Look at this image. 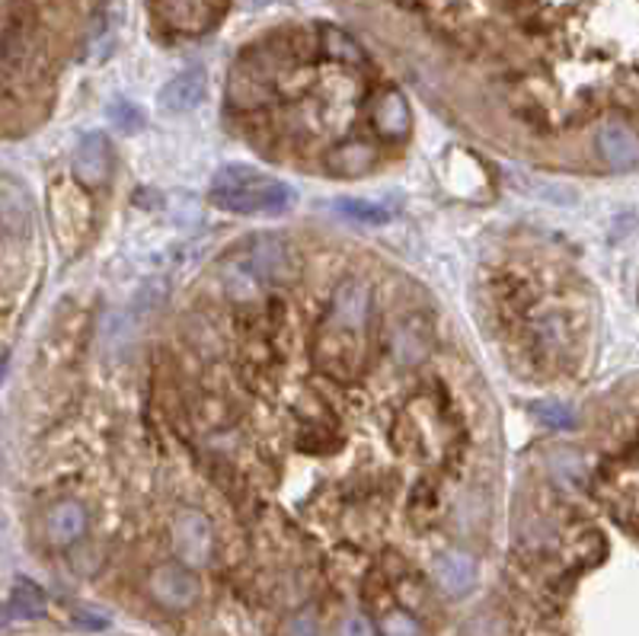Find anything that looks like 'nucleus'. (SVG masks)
Instances as JSON below:
<instances>
[{
    "mask_svg": "<svg viewBox=\"0 0 639 636\" xmlns=\"http://www.w3.org/2000/svg\"><path fill=\"white\" fill-rule=\"evenodd\" d=\"M112 173V145L102 132H87L74 147V176L97 189Z\"/></svg>",
    "mask_w": 639,
    "mask_h": 636,
    "instance_id": "obj_4",
    "label": "nucleus"
},
{
    "mask_svg": "<svg viewBox=\"0 0 639 636\" xmlns=\"http://www.w3.org/2000/svg\"><path fill=\"white\" fill-rule=\"evenodd\" d=\"M150 595H153L157 604H163L170 611H186L198 601L201 586H198L196 576L186 570V563H163L150 576Z\"/></svg>",
    "mask_w": 639,
    "mask_h": 636,
    "instance_id": "obj_2",
    "label": "nucleus"
},
{
    "mask_svg": "<svg viewBox=\"0 0 639 636\" xmlns=\"http://www.w3.org/2000/svg\"><path fill=\"white\" fill-rule=\"evenodd\" d=\"M288 636H320L317 621L310 614H297V617H292V624H288Z\"/></svg>",
    "mask_w": 639,
    "mask_h": 636,
    "instance_id": "obj_19",
    "label": "nucleus"
},
{
    "mask_svg": "<svg viewBox=\"0 0 639 636\" xmlns=\"http://www.w3.org/2000/svg\"><path fill=\"white\" fill-rule=\"evenodd\" d=\"M333 208L345 215L348 221H361V224H388V221H394L396 215L394 205L368 201V198H340Z\"/></svg>",
    "mask_w": 639,
    "mask_h": 636,
    "instance_id": "obj_11",
    "label": "nucleus"
},
{
    "mask_svg": "<svg viewBox=\"0 0 639 636\" xmlns=\"http://www.w3.org/2000/svg\"><path fill=\"white\" fill-rule=\"evenodd\" d=\"M368 304H371V297H368L365 282H361V279H345L343 285L336 289V294H333V310H330V317H333V323H340L343 330H361L365 320H368Z\"/></svg>",
    "mask_w": 639,
    "mask_h": 636,
    "instance_id": "obj_7",
    "label": "nucleus"
},
{
    "mask_svg": "<svg viewBox=\"0 0 639 636\" xmlns=\"http://www.w3.org/2000/svg\"><path fill=\"white\" fill-rule=\"evenodd\" d=\"M340 636H374V624L365 614H348L340 624Z\"/></svg>",
    "mask_w": 639,
    "mask_h": 636,
    "instance_id": "obj_18",
    "label": "nucleus"
},
{
    "mask_svg": "<svg viewBox=\"0 0 639 636\" xmlns=\"http://www.w3.org/2000/svg\"><path fill=\"white\" fill-rule=\"evenodd\" d=\"M594 147L611 170H634L639 163V138L624 122H604L594 135Z\"/></svg>",
    "mask_w": 639,
    "mask_h": 636,
    "instance_id": "obj_5",
    "label": "nucleus"
},
{
    "mask_svg": "<svg viewBox=\"0 0 639 636\" xmlns=\"http://www.w3.org/2000/svg\"><path fill=\"white\" fill-rule=\"evenodd\" d=\"M378 129L381 135L388 138H403L406 129H409V109H406V99L400 94H388L378 106Z\"/></svg>",
    "mask_w": 639,
    "mask_h": 636,
    "instance_id": "obj_12",
    "label": "nucleus"
},
{
    "mask_svg": "<svg viewBox=\"0 0 639 636\" xmlns=\"http://www.w3.org/2000/svg\"><path fill=\"white\" fill-rule=\"evenodd\" d=\"M173 543H176V553L186 566H205L214 550L208 518L196 509H183L173 522Z\"/></svg>",
    "mask_w": 639,
    "mask_h": 636,
    "instance_id": "obj_3",
    "label": "nucleus"
},
{
    "mask_svg": "<svg viewBox=\"0 0 639 636\" xmlns=\"http://www.w3.org/2000/svg\"><path fill=\"white\" fill-rule=\"evenodd\" d=\"M467 636H508V627L499 614H480L467 624Z\"/></svg>",
    "mask_w": 639,
    "mask_h": 636,
    "instance_id": "obj_16",
    "label": "nucleus"
},
{
    "mask_svg": "<svg viewBox=\"0 0 639 636\" xmlns=\"http://www.w3.org/2000/svg\"><path fill=\"white\" fill-rule=\"evenodd\" d=\"M266 3H272V0H246V7H266Z\"/></svg>",
    "mask_w": 639,
    "mask_h": 636,
    "instance_id": "obj_20",
    "label": "nucleus"
},
{
    "mask_svg": "<svg viewBox=\"0 0 639 636\" xmlns=\"http://www.w3.org/2000/svg\"><path fill=\"white\" fill-rule=\"evenodd\" d=\"M109 119H112V125H115L119 132H125V135H132V132H138V129L145 125L142 112H138L132 102H125V99L112 102V109H109Z\"/></svg>",
    "mask_w": 639,
    "mask_h": 636,
    "instance_id": "obj_14",
    "label": "nucleus"
},
{
    "mask_svg": "<svg viewBox=\"0 0 639 636\" xmlns=\"http://www.w3.org/2000/svg\"><path fill=\"white\" fill-rule=\"evenodd\" d=\"M323 36H327V51H330V54L343 58V61H348V64L361 61V49H358V46H355L345 33H340V29H327Z\"/></svg>",
    "mask_w": 639,
    "mask_h": 636,
    "instance_id": "obj_15",
    "label": "nucleus"
},
{
    "mask_svg": "<svg viewBox=\"0 0 639 636\" xmlns=\"http://www.w3.org/2000/svg\"><path fill=\"white\" fill-rule=\"evenodd\" d=\"M435 583L451 595V598H460L467 595L470 588L477 586V563L470 553H460V550H447L435 560Z\"/></svg>",
    "mask_w": 639,
    "mask_h": 636,
    "instance_id": "obj_8",
    "label": "nucleus"
},
{
    "mask_svg": "<svg viewBox=\"0 0 639 636\" xmlns=\"http://www.w3.org/2000/svg\"><path fill=\"white\" fill-rule=\"evenodd\" d=\"M531 413L541 419L546 429H573L576 426V413L573 406L560 403V400H543V403H534Z\"/></svg>",
    "mask_w": 639,
    "mask_h": 636,
    "instance_id": "obj_13",
    "label": "nucleus"
},
{
    "mask_svg": "<svg viewBox=\"0 0 639 636\" xmlns=\"http://www.w3.org/2000/svg\"><path fill=\"white\" fill-rule=\"evenodd\" d=\"M384 636H419V624L409 614L396 611L384 621Z\"/></svg>",
    "mask_w": 639,
    "mask_h": 636,
    "instance_id": "obj_17",
    "label": "nucleus"
},
{
    "mask_svg": "<svg viewBox=\"0 0 639 636\" xmlns=\"http://www.w3.org/2000/svg\"><path fill=\"white\" fill-rule=\"evenodd\" d=\"M211 205L231 215H282L295 205V189L275 176H266L244 163L218 170L211 183Z\"/></svg>",
    "mask_w": 639,
    "mask_h": 636,
    "instance_id": "obj_1",
    "label": "nucleus"
},
{
    "mask_svg": "<svg viewBox=\"0 0 639 636\" xmlns=\"http://www.w3.org/2000/svg\"><path fill=\"white\" fill-rule=\"evenodd\" d=\"M87 531V509L81 502H58L49 512V538L51 543H74Z\"/></svg>",
    "mask_w": 639,
    "mask_h": 636,
    "instance_id": "obj_9",
    "label": "nucleus"
},
{
    "mask_svg": "<svg viewBox=\"0 0 639 636\" xmlns=\"http://www.w3.org/2000/svg\"><path fill=\"white\" fill-rule=\"evenodd\" d=\"M42 614H46V595L33 583H20L13 588L10 601H7L3 621L13 624V621H33V617H42Z\"/></svg>",
    "mask_w": 639,
    "mask_h": 636,
    "instance_id": "obj_10",
    "label": "nucleus"
},
{
    "mask_svg": "<svg viewBox=\"0 0 639 636\" xmlns=\"http://www.w3.org/2000/svg\"><path fill=\"white\" fill-rule=\"evenodd\" d=\"M205 99V71L201 68H186L176 77H170L160 90V109L167 115H186Z\"/></svg>",
    "mask_w": 639,
    "mask_h": 636,
    "instance_id": "obj_6",
    "label": "nucleus"
}]
</instances>
